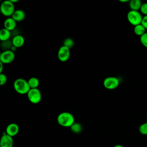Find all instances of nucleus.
I'll return each instance as SVG.
<instances>
[{"label":"nucleus","mask_w":147,"mask_h":147,"mask_svg":"<svg viewBox=\"0 0 147 147\" xmlns=\"http://www.w3.org/2000/svg\"><path fill=\"white\" fill-rule=\"evenodd\" d=\"M57 122L60 126L65 127H70L75 122L73 114L69 112H62L57 117Z\"/></svg>","instance_id":"f257e3e1"},{"label":"nucleus","mask_w":147,"mask_h":147,"mask_svg":"<svg viewBox=\"0 0 147 147\" xmlns=\"http://www.w3.org/2000/svg\"><path fill=\"white\" fill-rule=\"evenodd\" d=\"M15 91L20 94H27L30 88L27 80L23 78H17L13 83Z\"/></svg>","instance_id":"f03ea898"},{"label":"nucleus","mask_w":147,"mask_h":147,"mask_svg":"<svg viewBox=\"0 0 147 147\" xmlns=\"http://www.w3.org/2000/svg\"><path fill=\"white\" fill-rule=\"evenodd\" d=\"M0 10L2 15L7 17H11L16 10L14 4L10 0H6L2 2L0 6Z\"/></svg>","instance_id":"7ed1b4c3"},{"label":"nucleus","mask_w":147,"mask_h":147,"mask_svg":"<svg viewBox=\"0 0 147 147\" xmlns=\"http://www.w3.org/2000/svg\"><path fill=\"white\" fill-rule=\"evenodd\" d=\"M142 16L139 11L130 10L127 14V19L129 22L133 26L141 24L142 21Z\"/></svg>","instance_id":"20e7f679"},{"label":"nucleus","mask_w":147,"mask_h":147,"mask_svg":"<svg viewBox=\"0 0 147 147\" xmlns=\"http://www.w3.org/2000/svg\"><path fill=\"white\" fill-rule=\"evenodd\" d=\"M28 99L33 104H37L41 100L42 95L40 90L37 88H30L27 94Z\"/></svg>","instance_id":"39448f33"},{"label":"nucleus","mask_w":147,"mask_h":147,"mask_svg":"<svg viewBox=\"0 0 147 147\" xmlns=\"http://www.w3.org/2000/svg\"><path fill=\"white\" fill-rule=\"evenodd\" d=\"M103 84V86L106 89L114 90L118 87L119 80L115 76H109L104 79Z\"/></svg>","instance_id":"423d86ee"},{"label":"nucleus","mask_w":147,"mask_h":147,"mask_svg":"<svg viewBox=\"0 0 147 147\" xmlns=\"http://www.w3.org/2000/svg\"><path fill=\"white\" fill-rule=\"evenodd\" d=\"M15 53L11 50H5L0 55V62L4 64H9L14 61Z\"/></svg>","instance_id":"0eeeda50"},{"label":"nucleus","mask_w":147,"mask_h":147,"mask_svg":"<svg viewBox=\"0 0 147 147\" xmlns=\"http://www.w3.org/2000/svg\"><path fill=\"white\" fill-rule=\"evenodd\" d=\"M70 57V49L62 45L60 47L57 52V57L62 62L67 61Z\"/></svg>","instance_id":"6e6552de"},{"label":"nucleus","mask_w":147,"mask_h":147,"mask_svg":"<svg viewBox=\"0 0 147 147\" xmlns=\"http://www.w3.org/2000/svg\"><path fill=\"white\" fill-rule=\"evenodd\" d=\"M14 140L12 137L3 132L0 140V147H13Z\"/></svg>","instance_id":"1a4fd4ad"},{"label":"nucleus","mask_w":147,"mask_h":147,"mask_svg":"<svg viewBox=\"0 0 147 147\" xmlns=\"http://www.w3.org/2000/svg\"><path fill=\"white\" fill-rule=\"evenodd\" d=\"M19 130H20V127L17 123H11L7 126L5 132L9 136L13 137L18 133Z\"/></svg>","instance_id":"9d476101"},{"label":"nucleus","mask_w":147,"mask_h":147,"mask_svg":"<svg viewBox=\"0 0 147 147\" xmlns=\"http://www.w3.org/2000/svg\"><path fill=\"white\" fill-rule=\"evenodd\" d=\"M13 46L15 47L16 48L22 47L25 43V39L24 37L20 34L15 35L11 41Z\"/></svg>","instance_id":"9b49d317"},{"label":"nucleus","mask_w":147,"mask_h":147,"mask_svg":"<svg viewBox=\"0 0 147 147\" xmlns=\"http://www.w3.org/2000/svg\"><path fill=\"white\" fill-rule=\"evenodd\" d=\"M16 22H17L11 17H8L5 20V21L3 22L4 28H5L11 32L15 29V28L16 27V25H17Z\"/></svg>","instance_id":"f8f14e48"},{"label":"nucleus","mask_w":147,"mask_h":147,"mask_svg":"<svg viewBox=\"0 0 147 147\" xmlns=\"http://www.w3.org/2000/svg\"><path fill=\"white\" fill-rule=\"evenodd\" d=\"M11 17L16 22H20L24 20L25 17V13L21 9L16 10Z\"/></svg>","instance_id":"ddd939ff"},{"label":"nucleus","mask_w":147,"mask_h":147,"mask_svg":"<svg viewBox=\"0 0 147 147\" xmlns=\"http://www.w3.org/2000/svg\"><path fill=\"white\" fill-rule=\"evenodd\" d=\"M11 36V32L10 30H9L4 28L1 29V30H0V40L2 42L8 41V40L10 38Z\"/></svg>","instance_id":"4468645a"},{"label":"nucleus","mask_w":147,"mask_h":147,"mask_svg":"<svg viewBox=\"0 0 147 147\" xmlns=\"http://www.w3.org/2000/svg\"><path fill=\"white\" fill-rule=\"evenodd\" d=\"M129 2V6L131 10H140L142 4L140 0H131Z\"/></svg>","instance_id":"2eb2a0df"},{"label":"nucleus","mask_w":147,"mask_h":147,"mask_svg":"<svg viewBox=\"0 0 147 147\" xmlns=\"http://www.w3.org/2000/svg\"><path fill=\"white\" fill-rule=\"evenodd\" d=\"M133 30H134V33L137 36H139L140 37L146 33V29L141 24L135 26Z\"/></svg>","instance_id":"dca6fc26"},{"label":"nucleus","mask_w":147,"mask_h":147,"mask_svg":"<svg viewBox=\"0 0 147 147\" xmlns=\"http://www.w3.org/2000/svg\"><path fill=\"white\" fill-rule=\"evenodd\" d=\"M28 82L30 88H37L40 84L38 79L36 77H32L29 78Z\"/></svg>","instance_id":"f3484780"},{"label":"nucleus","mask_w":147,"mask_h":147,"mask_svg":"<svg viewBox=\"0 0 147 147\" xmlns=\"http://www.w3.org/2000/svg\"><path fill=\"white\" fill-rule=\"evenodd\" d=\"M71 130L76 134H78L80 133L83 129L82 126L80 123H78V122H75L71 127H70Z\"/></svg>","instance_id":"a211bd4d"},{"label":"nucleus","mask_w":147,"mask_h":147,"mask_svg":"<svg viewBox=\"0 0 147 147\" xmlns=\"http://www.w3.org/2000/svg\"><path fill=\"white\" fill-rule=\"evenodd\" d=\"M64 46L68 48L69 49L73 47L74 45V40L71 38H65L63 41V45Z\"/></svg>","instance_id":"6ab92c4d"},{"label":"nucleus","mask_w":147,"mask_h":147,"mask_svg":"<svg viewBox=\"0 0 147 147\" xmlns=\"http://www.w3.org/2000/svg\"><path fill=\"white\" fill-rule=\"evenodd\" d=\"M139 132L142 135H147V122L142 123L138 129Z\"/></svg>","instance_id":"aec40b11"},{"label":"nucleus","mask_w":147,"mask_h":147,"mask_svg":"<svg viewBox=\"0 0 147 147\" xmlns=\"http://www.w3.org/2000/svg\"><path fill=\"white\" fill-rule=\"evenodd\" d=\"M140 42L144 47H145V48H147V33L146 32L140 37Z\"/></svg>","instance_id":"412c9836"},{"label":"nucleus","mask_w":147,"mask_h":147,"mask_svg":"<svg viewBox=\"0 0 147 147\" xmlns=\"http://www.w3.org/2000/svg\"><path fill=\"white\" fill-rule=\"evenodd\" d=\"M7 78L6 75L2 73L1 74H0V85L3 86L7 82Z\"/></svg>","instance_id":"4be33fe9"},{"label":"nucleus","mask_w":147,"mask_h":147,"mask_svg":"<svg viewBox=\"0 0 147 147\" xmlns=\"http://www.w3.org/2000/svg\"><path fill=\"white\" fill-rule=\"evenodd\" d=\"M141 13L144 14L145 16H147V2L142 4V6L140 9Z\"/></svg>","instance_id":"5701e85b"},{"label":"nucleus","mask_w":147,"mask_h":147,"mask_svg":"<svg viewBox=\"0 0 147 147\" xmlns=\"http://www.w3.org/2000/svg\"><path fill=\"white\" fill-rule=\"evenodd\" d=\"M141 24L144 26V28L146 30L147 29V16H145L144 17H143Z\"/></svg>","instance_id":"b1692460"},{"label":"nucleus","mask_w":147,"mask_h":147,"mask_svg":"<svg viewBox=\"0 0 147 147\" xmlns=\"http://www.w3.org/2000/svg\"><path fill=\"white\" fill-rule=\"evenodd\" d=\"M3 64L2 63L0 62V74L2 73L3 71Z\"/></svg>","instance_id":"393cba45"},{"label":"nucleus","mask_w":147,"mask_h":147,"mask_svg":"<svg viewBox=\"0 0 147 147\" xmlns=\"http://www.w3.org/2000/svg\"><path fill=\"white\" fill-rule=\"evenodd\" d=\"M10 1H11V2L12 3H13L14 4L15 3L18 2V0H10Z\"/></svg>","instance_id":"a878e982"},{"label":"nucleus","mask_w":147,"mask_h":147,"mask_svg":"<svg viewBox=\"0 0 147 147\" xmlns=\"http://www.w3.org/2000/svg\"><path fill=\"white\" fill-rule=\"evenodd\" d=\"M114 147H123L122 145H120V144H117V145H115V146H114Z\"/></svg>","instance_id":"bb28decb"},{"label":"nucleus","mask_w":147,"mask_h":147,"mask_svg":"<svg viewBox=\"0 0 147 147\" xmlns=\"http://www.w3.org/2000/svg\"><path fill=\"white\" fill-rule=\"evenodd\" d=\"M120 2H129L128 0H119Z\"/></svg>","instance_id":"cd10ccee"},{"label":"nucleus","mask_w":147,"mask_h":147,"mask_svg":"<svg viewBox=\"0 0 147 147\" xmlns=\"http://www.w3.org/2000/svg\"><path fill=\"white\" fill-rule=\"evenodd\" d=\"M146 118H147V115H146Z\"/></svg>","instance_id":"c85d7f7f"}]
</instances>
